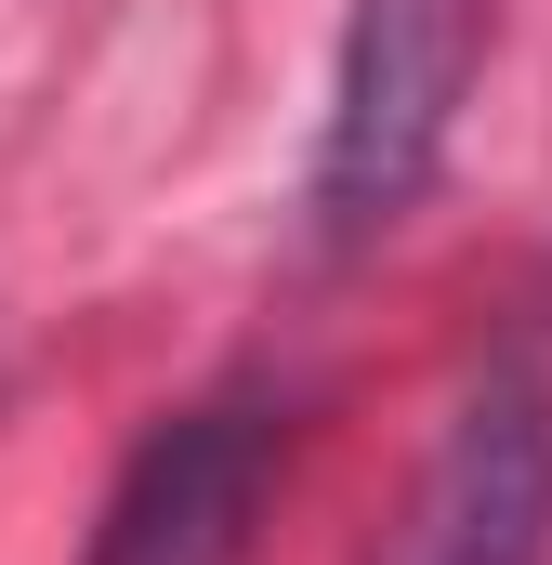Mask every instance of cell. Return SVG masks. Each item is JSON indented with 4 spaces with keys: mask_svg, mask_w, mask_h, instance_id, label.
Wrapping results in <instances>:
<instances>
[{
    "mask_svg": "<svg viewBox=\"0 0 552 565\" xmlns=\"http://www.w3.org/2000/svg\"><path fill=\"white\" fill-rule=\"evenodd\" d=\"M276 473H289V408L264 382H224V395L132 434L79 565H251V540L276 513Z\"/></svg>",
    "mask_w": 552,
    "mask_h": 565,
    "instance_id": "cell-2",
    "label": "cell"
},
{
    "mask_svg": "<svg viewBox=\"0 0 552 565\" xmlns=\"http://www.w3.org/2000/svg\"><path fill=\"white\" fill-rule=\"evenodd\" d=\"M369 565H552V382L540 369H487L447 408V434L408 473Z\"/></svg>",
    "mask_w": 552,
    "mask_h": 565,
    "instance_id": "cell-3",
    "label": "cell"
},
{
    "mask_svg": "<svg viewBox=\"0 0 552 565\" xmlns=\"http://www.w3.org/2000/svg\"><path fill=\"white\" fill-rule=\"evenodd\" d=\"M500 0H355L342 13V66H329V119H316V237L369 250L382 224H408L421 184L447 171V132L487 79Z\"/></svg>",
    "mask_w": 552,
    "mask_h": 565,
    "instance_id": "cell-1",
    "label": "cell"
}]
</instances>
